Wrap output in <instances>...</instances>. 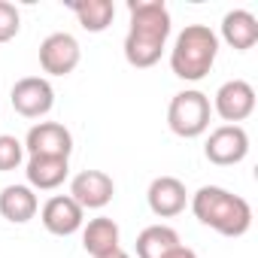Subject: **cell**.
I'll list each match as a JSON object with an SVG mask.
<instances>
[{"label":"cell","mask_w":258,"mask_h":258,"mask_svg":"<svg viewBox=\"0 0 258 258\" xmlns=\"http://www.w3.org/2000/svg\"><path fill=\"white\" fill-rule=\"evenodd\" d=\"M127 13L131 28L124 37V61L137 70H146L164 55L170 37V10L164 7V0H131Z\"/></svg>","instance_id":"1"},{"label":"cell","mask_w":258,"mask_h":258,"mask_svg":"<svg viewBox=\"0 0 258 258\" xmlns=\"http://www.w3.org/2000/svg\"><path fill=\"white\" fill-rule=\"evenodd\" d=\"M191 213L201 225L213 228L222 237H243L252 228V207L246 198L222 188L204 185L191 195Z\"/></svg>","instance_id":"2"},{"label":"cell","mask_w":258,"mask_h":258,"mask_svg":"<svg viewBox=\"0 0 258 258\" xmlns=\"http://www.w3.org/2000/svg\"><path fill=\"white\" fill-rule=\"evenodd\" d=\"M219 55V37L210 25H185L170 49V70L185 82H201Z\"/></svg>","instance_id":"3"},{"label":"cell","mask_w":258,"mask_h":258,"mask_svg":"<svg viewBox=\"0 0 258 258\" xmlns=\"http://www.w3.org/2000/svg\"><path fill=\"white\" fill-rule=\"evenodd\" d=\"M210 115H213L210 97L198 88H185V91L173 94V100L167 106V127L182 140H195V137L207 134Z\"/></svg>","instance_id":"4"},{"label":"cell","mask_w":258,"mask_h":258,"mask_svg":"<svg viewBox=\"0 0 258 258\" xmlns=\"http://www.w3.org/2000/svg\"><path fill=\"white\" fill-rule=\"evenodd\" d=\"M204 155L216 167L240 164L249 155V134H246V127L243 124H219L216 131L207 137Z\"/></svg>","instance_id":"5"},{"label":"cell","mask_w":258,"mask_h":258,"mask_svg":"<svg viewBox=\"0 0 258 258\" xmlns=\"http://www.w3.org/2000/svg\"><path fill=\"white\" fill-rule=\"evenodd\" d=\"M13 109L25 118H43L55 106V88L46 76H25L10 91Z\"/></svg>","instance_id":"6"},{"label":"cell","mask_w":258,"mask_h":258,"mask_svg":"<svg viewBox=\"0 0 258 258\" xmlns=\"http://www.w3.org/2000/svg\"><path fill=\"white\" fill-rule=\"evenodd\" d=\"M79 61H82V49L73 34L58 31L40 43V67L49 76H70L79 67Z\"/></svg>","instance_id":"7"},{"label":"cell","mask_w":258,"mask_h":258,"mask_svg":"<svg viewBox=\"0 0 258 258\" xmlns=\"http://www.w3.org/2000/svg\"><path fill=\"white\" fill-rule=\"evenodd\" d=\"M213 109L219 112V118H225V124H240L255 112V88L246 79H228L225 85H219Z\"/></svg>","instance_id":"8"},{"label":"cell","mask_w":258,"mask_h":258,"mask_svg":"<svg viewBox=\"0 0 258 258\" xmlns=\"http://www.w3.org/2000/svg\"><path fill=\"white\" fill-rule=\"evenodd\" d=\"M28 155H52V158H70L73 152V134L61 121H37L25 137Z\"/></svg>","instance_id":"9"},{"label":"cell","mask_w":258,"mask_h":258,"mask_svg":"<svg viewBox=\"0 0 258 258\" xmlns=\"http://www.w3.org/2000/svg\"><path fill=\"white\" fill-rule=\"evenodd\" d=\"M40 219H43V228L55 237H70L76 231H82L85 225V210L70 198V195H55L43 204L40 210Z\"/></svg>","instance_id":"10"},{"label":"cell","mask_w":258,"mask_h":258,"mask_svg":"<svg viewBox=\"0 0 258 258\" xmlns=\"http://www.w3.org/2000/svg\"><path fill=\"white\" fill-rule=\"evenodd\" d=\"M115 195V182L103 170H82L70 179V198L82 210H103Z\"/></svg>","instance_id":"11"},{"label":"cell","mask_w":258,"mask_h":258,"mask_svg":"<svg viewBox=\"0 0 258 258\" xmlns=\"http://www.w3.org/2000/svg\"><path fill=\"white\" fill-rule=\"evenodd\" d=\"M146 201H149V210L158 219H173V216H179L185 210L188 191H185V182L176 179V176H155L149 182Z\"/></svg>","instance_id":"12"},{"label":"cell","mask_w":258,"mask_h":258,"mask_svg":"<svg viewBox=\"0 0 258 258\" xmlns=\"http://www.w3.org/2000/svg\"><path fill=\"white\" fill-rule=\"evenodd\" d=\"M67 173H70V158H52V155H31L28 167H25L28 185L40 188V191L58 188L67 179Z\"/></svg>","instance_id":"13"},{"label":"cell","mask_w":258,"mask_h":258,"mask_svg":"<svg viewBox=\"0 0 258 258\" xmlns=\"http://www.w3.org/2000/svg\"><path fill=\"white\" fill-rule=\"evenodd\" d=\"M118 237H121V231H118L115 219H109V216H97L88 225H82V249L91 258H103V255L121 249Z\"/></svg>","instance_id":"14"},{"label":"cell","mask_w":258,"mask_h":258,"mask_svg":"<svg viewBox=\"0 0 258 258\" xmlns=\"http://www.w3.org/2000/svg\"><path fill=\"white\" fill-rule=\"evenodd\" d=\"M40 213V201L31 185H7L0 191V216L13 225H25Z\"/></svg>","instance_id":"15"},{"label":"cell","mask_w":258,"mask_h":258,"mask_svg":"<svg viewBox=\"0 0 258 258\" xmlns=\"http://www.w3.org/2000/svg\"><path fill=\"white\" fill-rule=\"evenodd\" d=\"M222 40L237 49V52H246L258 43V19L249 13V10H231L225 13L222 19Z\"/></svg>","instance_id":"16"},{"label":"cell","mask_w":258,"mask_h":258,"mask_svg":"<svg viewBox=\"0 0 258 258\" xmlns=\"http://www.w3.org/2000/svg\"><path fill=\"white\" fill-rule=\"evenodd\" d=\"M73 16L79 19V25L88 31V34H100L112 25L115 19V4L112 0H76L70 4Z\"/></svg>","instance_id":"17"},{"label":"cell","mask_w":258,"mask_h":258,"mask_svg":"<svg viewBox=\"0 0 258 258\" xmlns=\"http://www.w3.org/2000/svg\"><path fill=\"white\" fill-rule=\"evenodd\" d=\"M176 243H179V234L170 225H149V228L140 231L134 249H137V258H161Z\"/></svg>","instance_id":"18"},{"label":"cell","mask_w":258,"mask_h":258,"mask_svg":"<svg viewBox=\"0 0 258 258\" xmlns=\"http://www.w3.org/2000/svg\"><path fill=\"white\" fill-rule=\"evenodd\" d=\"M25 161V143L13 134H0V173H10Z\"/></svg>","instance_id":"19"},{"label":"cell","mask_w":258,"mask_h":258,"mask_svg":"<svg viewBox=\"0 0 258 258\" xmlns=\"http://www.w3.org/2000/svg\"><path fill=\"white\" fill-rule=\"evenodd\" d=\"M22 28V13L16 4H10V0H0V43H10L16 40Z\"/></svg>","instance_id":"20"},{"label":"cell","mask_w":258,"mask_h":258,"mask_svg":"<svg viewBox=\"0 0 258 258\" xmlns=\"http://www.w3.org/2000/svg\"><path fill=\"white\" fill-rule=\"evenodd\" d=\"M161 258H198V252L195 249H188V246H182V243H176L173 249H167Z\"/></svg>","instance_id":"21"},{"label":"cell","mask_w":258,"mask_h":258,"mask_svg":"<svg viewBox=\"0 0 258 258\" xmlns=\"http://www.w3.org/2000/svg\"><path fill=\"white\" fill-rule=\"evenodd\" d=\"M103 258H131L124 249H115V252H109V255H103Z\"/></svg>","instance_id":"22"}]
</instances>
